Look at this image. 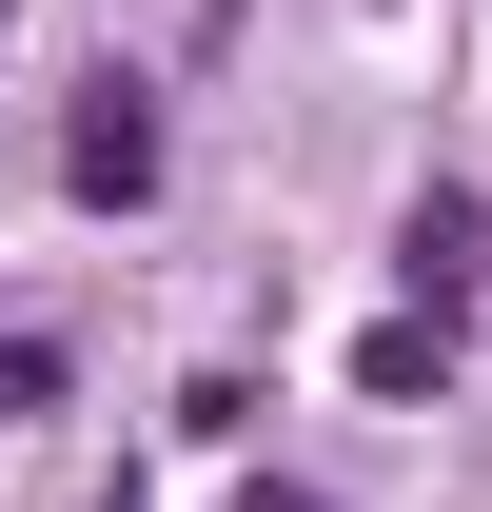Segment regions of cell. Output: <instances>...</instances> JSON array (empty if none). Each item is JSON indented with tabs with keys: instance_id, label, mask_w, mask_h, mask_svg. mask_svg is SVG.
Segmentation results:
<instances>
[{
	"instance_id": "obj_3",
	"label": "cell",
	"mask_w": 492,
	"mask_h": 512,
	"mask_svg": "<svg viewBox=\"0 0 492 512\" xmlns=\"http://www.w3.org/2000/svg\"><path fill=\"white\" fill-rule=\"evenodd\" d=\"M40 394H60V355H40V335H0V414H40Z\"/></svg>"
},
{
	"instance_id": "obj_1",
	"label": "cell",
	"mask_w": 492,
	"mask_h": 512,
	"mask_svg": "<svg viewBox=\"0 0 492 512\" xmlns=\"http://www.w3.org/2000/svg\"><path fill=\"white\" fill-rule=\"evenodd\" d=\"M394 296H414L433 335H453V316L492 296V197H473V178H433L414 217H394Z\"/></svg>"
},
{
	"instance_id": "obj_2",
	"label": "cell",
	"mask_w": 492,
	"mask_h": 512,
	"mask_svg": "<svg viewBox=\"0 0 492 512\" xmlns=\"http://www.w3.org/2000/svg\"><path fill=\"white\" fill-rule=\"evenodd\" d=\"M60 178L99 197V217H138V197H158V99H138V79H79V119H60Z\"/></svg>"
},
{
	"instance_id": "obj_4",
	"label": "cell",
	"mask_w": 492,
	"mask_h": 512,
	"mask_svg": "<svg viewBox=\"0 0 492 512\" xmlns=\"http://www.w3.org/2000/svg\"><path fill=\"white\" fill-rule=\"evenodd\" d=\"M237 512H315V493H237Z\"/></svg>"
}]
</instances>
